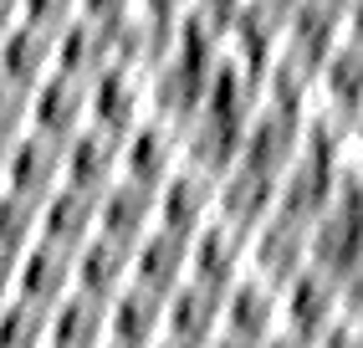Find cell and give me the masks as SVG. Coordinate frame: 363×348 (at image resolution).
<instances>
[{"label": "cell", "mask_w": 363, "mask_h": 348, "mask_svg": "<svg viewBox=\"0 0 363 348\" xmlns=\"http://www.w3.org/2000/svg\"><path fill=\"white\" fill-rule=\"evenodd\" d=\"M143 118H149V72L128 62H108L87 82V123L123 138Z\"/></svg>", "instance_id": "1"}, {"label": "cell", "mask_w": 363, "mask_h": 348, "mask_svg": "<svg viewBox=\"0 0 363 348\" xmlns=\"http://www.w3.org/2000/svg\"><path fill=\"white\" fill-rule=\"evenodd\" d=\"M184 164V129L164 118H143L123 134V148H118V180L159 190L169 174Z\"/></svg>", "instance_id": "2"}, {"label": "cell", "mask_w": 363, "mask_h": 348, "mask_svg": "<svg viewBox=\"0 0 363 348\" xmlns=\"http://www.w3.org/2000/svg\"><path fill=\"white\" fill-rule=\"evenodd\" d=\"M297 271H307V226L272 215V220H261L256 231H246V271H240V277L281 287V282H292Z\"/></svg>", "instance_id": "3"}, {"label": "cell", "mask_w": 363, "mask_h": 348, "mask_svg": "<svg viewBox=\"0 0 363 348\" xmlns=\"http://www.w3.org/2000/svg\"><path fill=\"white\" fill-rule=\"evenodd\" d=\"M215 185H220V180H210V174L179 164V169L154 190V226L169 231V236L195 241L210 220H215Z\"/></svg>", "instance_id": "4"}, {"label": "cell", "mask_w": 363, "mask_h": 348, "mask_svg": "<svg viewBox=\"0 0 363 348\" xmlns=\"http://www.w3.org/2000/svg\"><path fill=\"white\" fill-rule=\"evenodd\" d=\"M179 282H189V241L169 236V231H149L128 246V287H143L154 297H169Z\"/></svg>", "instance_id": "5"}, {"label": "cell", "mask_w": 363, "mask_h": 348, "mask_svg": "<svg viewBox=\"0 0 363 348\" xmlns=\"http://www.w3.org/2000/svg\"><path fill=\"white\" fill-rule=\"evenodd\" d=\"M113 52H118V26L72 16L67 26L52 36V72H67V77H77V82H92L113 62Z\"/></svg>", "instance_id": "6"}, {"label": "cell", "mask_w": 363, "mask_h": 348, "mask_svg": "<svg viewBox=\"0 0 363 348\" xmlns=\"http://www.w3.org/2000/svg\"><path fill=\"white\" fill-rule=\"evenodd\" d=\"M118 148H123V138L108 129H92V123L77 129L62 143V185L82 195H103L118 180Z\"/></svg>", "instance_id": "7"}, {"label": "cell", "mask_w": 363, "mask_h": 348, "mask_svg": "<svg viewBox=\"0 0 363 348\" xmlns=\"http://www.w3.org/2000/svg\"><path fill=\"white\" fill-rule=\"evenodd\" d=\"M77 129H87V82L67 77V72H46L31 87V134L67 143Z\"/></svg>", "instance_id": "8"}, {"label": "cell", "mask_w": 363, "mask_h": 348, "mask_svg": "<svg viewBox=\"0 0 363 348\" xmlns=\"http://www.w3.org/2000/svg\"><path fill=\"white\" fill-rule=\"evenodd\" d=\"M6 190L26 195V200H46L52 190H62V143L46 134H21L6 148Z\"/></svg>", "instance_id": "9"}, {"label": "cell", "mask_w": 363, "mask_h": 348, "mask_svg": "<svg viewBox=\"0 0 363 348\" xmlns=\"http://www.w3.org/2000/svg\"><path fill=\"white\" fill-rule=\"evenodd\" d=\"M240 271H246V231L210 220L189 241V282L210 287V292H225L230 282H240Z\"/></svg>", "instance_id": "10"}, {"label": "cell", "mask_w": 363, "mask_h": 348, "mask_svg": "<svg viewBox=\"0 0 363 348\" xmlns=\"http://www.w3.org/2000/svg\"><path fill=\"white\" fill-rule=\"evenodd\" d=\"M277 333V287L266 282H251L240 277L220 292V338H235V343H261Z\"/></svg>", "instance_id": "11"}, {"label": "cell", "mask_w": 363, "mask_h": 348, "mask_svg": "<svg viewBox=\"0 0 363 348\" xmlns=\"http://www.w3.org/2000/svg\"><path fill=\"white\" fill-rule=\"evenodd\" d=\"M164 338L179 348H205L210 338H220V292L179 282L164 297Z\"/></svg>", "instance_id": "12"}, {"label": "cell", "mask_w": 363, "mask_h": 348, "mask_svg": "<svg viewBox=\"0 0 363 348\" xmlns=\"http://www.w3.org/2000/svg\"><path fill=\"white\" fill-rule=\"evenodd\" d=\"M98 236V195H82V190H52L41 200V220H36V241L46 246H62V251H77L82 241Z\"/></svg>", "instance_id": "13"}, {"label": "cell", "mask_w": 363, "mask_h": 348, "mask_svg": "<svg viewBox=\"0 0 363 348\" xmlns=\"http://www.w3.org/2000/svg\"><path fill=\"white\" fill-rule=\"evenodd\" d=\"M277 215V180L251 169H230L220 185H215V220L235 231H256L261 220Z\"/></svg>", "instance_id": "14"}, {"label": "cell", "mask_w": 363, "mask_h": 348, "mask_svg": "<svg viewBox=\"0 0 363 348\" xmlns=\"http://www.w3.org/2000/svg\"><path fill=\"white\" fill-rule=\"evenodd\" d=\"M67 292H72V251L31 241L16 256V297L21 303H36V308H57Z\"/></svg>", "instance_id": "15"}, {"label": "cell", "mask_w": 363, "mask_h": 348, "mask_svg": "<svg viewBox=\"0 0 363 348\" xmlns=\"http://www.w3.org/2000/svg\"><path fill=\"white\" fill-rule=\"evenodd\" d=\"M240 129H246V123L195 113L189 129H184V169H200L210 180H225V174L240 164Z\"/></svg>", "instance_id": "16"}, {"label": "cell", "mask_w": 363, "mask_h": 348, "mask_svg": "<svg viewBox=\"0 0 363 348\" xmlns=\"http://www.w3.org/2000/svg\"><path fill=\"white\" fill-rule=\"evenodd\" d=\"M128 287V246H118L108 236H92L72 251V292L113 303Z\"/></svg>", "instance_id": "17"}, {"label": "cell", "mask_w": 363, "mask_h": 348, "mask_svg": "<svg viewBox=\"0 0 363 348\" xmlns=\"http://www.w3.org/2000/svg\"><path fill=\"white\" fill-rule=\"evenodd\" d=\"M149 231H154V190L113 180L98 195V236H108L118 246H133L138 236H149Z\"/></svg>", "instance_id": "18"}, {"label": "cell", "mask_w": 363, "mask_h": 348, "mask_svg": "<svg viewBox=\"0 0 363 348\" xmlns=\"http://www.w3.org/2000/svg\"><path fill=\"white\" fill-rule=\"evenodd\" d=\"M164 338V297L123 287L108 303V343L113 348H154Z\"/></svg>", "instance_id": "19"}, {"label": "cell", "mask_w": 363, "mask_h": 348, "mask_svg": "<svg viewBox=\"0 0 363 348\" xmlns=\"http://www.w3.org/2000/svg\"><path fill=\"white\" fill-rule=\"evenodd\" d=\"M103 343H108V303L67 292L57 308H46V348H103Z\"/></svg>", "instance_id": "20"}, {"label": "cell", "mask_w": 363, "mask_h": 348, "mask_svg": "<svg viewBox=\"0 0 363 348\" xmlns=\"http://www.w3.org/2000/svg\"><path fill=\"white\" fill-rule=\"evenodd\" d=\"M46 72H52V36L26 26V21H16V26L0 36V82L31 92Z\"/></svg>", "instance_id": "21"}, {"label": "cell", "mask_w": 363, "mask_h": 348, "mask_svg": "<svg viewBox=\"0 0 363 348\" xmlns=\"http://www.w3.org/2000/svg\"><path fill=\"white\" fill-rule=\"evenodd\" d=\"M36 220H41L36 200L0 190V256H21L26 251V246L36 241Z\"/></svg>", "instance_id": "22"}, {"label": "cell", "mask_w": 363, "mask_h": 348, "mask_svg": "<svg viewBox=\"0 0 363 348\" xmlns=\"http://www.w3.org/2000/svg\"><path fill=\"white\" fill-rule=\"evenodd\" d=\"M0 348H46V308L11 297L0 308Z\"/></svg>", "instance_id": "23"}, {"label": "cell", "mask_w": 363, "mask_h": 348, "mask_svg": "<svg viewBox=\"0 0 363 348\" xmlns=\"http://www.w3.org/2000/svg\"><path fill=\"white\" fill-rule=\"evenodd\" d=\"M21 134H31V92L0 82V148H11Z\"/></svg>", "instance_id": "24"}, {"label": "cell", "mask_w": 363, "mask_h": 348, "mask_svg": "<svg viewBox=\"0 0 363 348\" xmlns=\"http://www.w3.org/2000/svg\"><path fill=\"white\" fill-rule=\"evenodd\" d=\"M72 16H77V0H21V21L46 36H57Z\"/></svg>", "instance_id": "25"}, {"label": "cell", "mask_w": 363, "mask_h": 348, "mask_svg": "<svg viewBox=\"0 0 363 348\" xmlns=\"http://www.w3.org/2000/svg\"><path fill=\"white\" fill-rule=\"evenodd\" d=\"M77 16L103 21V26H123L138 16V0H77Z\"/></svg>", "instance_id": "26"}, {"label": "cell", "mask_w": 363, "mask_h": 348, "mask_svg": "<svg viewBox=\"0 0 363 348\" xmlns=\"http://www.w3.org/2000/svg\"><path fill=\"white\" fill-rule=\"evenodd\" d=\"M189 11H195V0H138V21H149V26H174V21H184Z\"/></svg>", "instance_id": "27"}, {"label": "cell", "mask_w": 363, "mask_h": 348, "mask_svg": "<svg viewBox=\"0 0 363 348\" xmlns=\"http://www.w3.org/2000/svg\"><path fill=\"white\" fill-rule=\"evenodd\" d=\"M246 6H251V0H195V11H200V16H210L215 26H230V21L246 11Z\"/></svg>", "instance_id": "28"}, {"label": "cell", "mask_w": 363, "mask_h": 348, "mask_svg": "<svg viewBox=\"0 0 363 348\" xmlns=\"http://www.w3.org/2000/svg\"><path fill=\"white\" fill-rule=\"evenodd\" d=\"M16 297V256H0V308Z\"/></svg>", "instance_id": "29"}, {"label": "cell", "mask_w": 363, "mask_h": 348, "mask_svg": "<svg viewBox=\"0 0 363 348\" xmlns=\"http://www.w3.org/2000/svg\"><path fill=\"white\" fill-rule=\"evenodd\" d=\"M16 21H21V0H0V36H6Z\"/></svg>", "instance_id": "30"}, {"label": "cell", "mask_w": 363, "mask_h": 348, "mask_svg": "<svg viewBox=\"0 0 363 348\" xmlns=\"http://www.w3.org/2000/svg\"><path fill=\"white\" fill-rule=\"evenodd\" d=\"M205 348H251V343H235V338H210Z\"/></svg>", "instance_id": "31"}, {"label": "cell", "mask_w": 363, "mask_h": 348, "mask_svg": "<svg viewBox=\"0 0 363 348\" xmlns=\"http://www.w3.org/2000/svg\"><path fill=\"white\" fill-rule=\"evenodd\" d=\"M0 190H6V148H0Z\"/></svg>", "instance_id": "32"}, {"label": "cell", "mask_w": 363, "mask_h": 348, "mask_svg": "<svg viewBox=\"0 0 363 348\" xmlns=\"http://www.w3.org/2000/svg\"><path fill=\"white\" fill-rule=\"evenodd\" d=\"M154 348H179V343H169V338H159V343H154Z\"/></svg>", "instance_id": "33"}, {"label": "cell", "mask_w": 363, "mask_h": 348, "mask_svg": "<svg viewBox=\"0 0 363 348\" xmlns=\"http://www.w3.org/2000/svg\"><path fill=\"white\" fill-rule=\"evenodd\" d=\"M103 348H113V343H103Z\"/></svg>", "instance_id": "34"}]
</instances>
